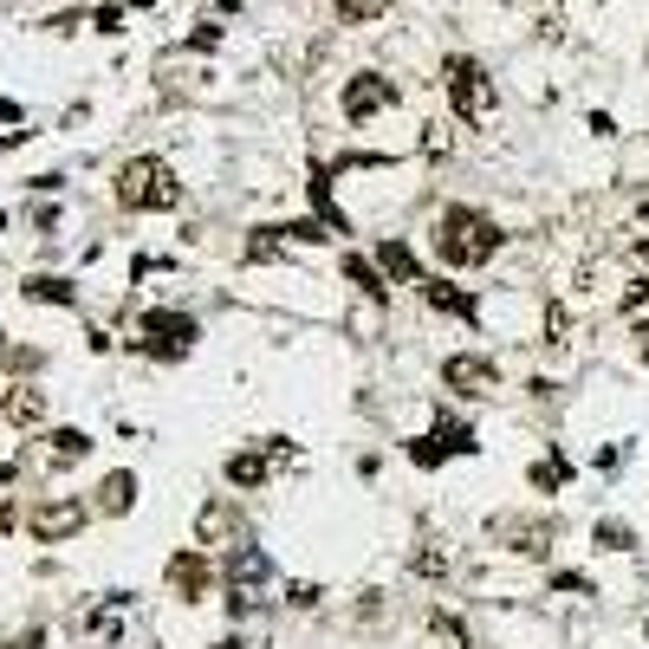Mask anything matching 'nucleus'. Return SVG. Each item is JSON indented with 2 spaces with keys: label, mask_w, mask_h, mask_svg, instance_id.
<instances>
[{
  "label": "nucleus",
  "mask_w": 649,
  "mask_h": 649,
  "mask_svg": "<svg viewBox=\"0 0 649 649\" xmlns=\"http://www.w3.org/2000/svg\"><path fill=\"white\" fill-rule=\"evenodd\" d=\"M501 221L481 215V209H468V202H448L441 215H435V254H441V267H488L494 254H501Z\"/></svg>",
  "instance_id": "1"
},
{
  "label": "nucleus",
  "mask_w": 649,
  "mask_h": 649,
  "mask_svg": "<svg viewBox=\"0 0 649 649\" xmlns=\"http://www.w3.org/2000/svg\"><path fill=\"white\" fill-rule=\"evenodd\" d=\"M441 85H448V111H455L461 124L488 131V124L501 118V91H494V78H488V66H481V59L448 53V59H441Z\"/></svg>",
  "instance_id": "2"
},
{
  "label": "nucleus",
  "mask_w": 649,
  "mask_h": 649,
  "mask_svg": "<svg viewBox=\"0 0 649 649\" xmlns=\"http://www.w3.org/2000/svg\"><path fill=\"white\" fill-rule=\"evenodd\" d=\"M118 202L137 215H163V209H182V182L163 156H131L118 169Z\"/></svg>",
  "instance_id": "3"
},
{
  "label": "nucleus",
  "mask_w": 649,
  "mask_h": 649,
  "mask_svg": "<svg viewBox=\"0 0 649 649\" xmlns=\"http://www.w3.org/2000/svg\"><path fill=\"white\" fill-rule=\"evenodd\" d=\"M221 578H227V617H234V624H240V617H254L260 604H273V559H267L254 539L227 552Z\"/></svg>",
  "instance_id": "4"
},
{
  "label": "nucleus",
  "mask_w": 649,
  "mask_h": 649,
  "mask_svg": "<svg viewBox=\"0 0 649 649\" xmlns=\"http://www.w3.org/2000/svg\"><path fill=\"white\" fill-rule=\"evenodd\" d=\"M195 338H202V325L189 318V312H169V305H149L144 318H137V351L156 363H176V358H189L195 351Z\"/></svg>",
  "instance_id": "5"
},
{
  "label": "nucleus",
  "mask_w": 649,
  "mask_h": 649,
  "mask_svg": "<svg viewBox=\"0 0 649 649\" xmlns=\"http://www.w3.org/2000/svg\"><path fill=\"white\" fill-rule=\"evenodd\" d=\"M488 533L501 539V552H513V559H539L546 546H559V519H546V513H494Z\"/></svg>",
  "instance_id": "6"
},
{
  "label": "nucleus",
  "mask_w": 649,
  "mask_h": 649,
  "mask_svg": "<svg viewBox=\"0 0 649 649\" xmlns=\"http://www.w3.org/2000/svg\"><path fill=\"white\" fill-rule=\"evenodd\" d=\"M195 546H202V552H234V546H247V519H240V501H234V494L202 501V513H195Z\"/></svg>",
  "instance_id": "7"
},
{
  "label": "nucleus",
  "mask_w": 649,
  "mask_h": 649,
  "mask_svg": "<svg viewBox=\"0 0 649 649\" xmlns=\"http://www.w3.org/2000/svg\"><path fill=\"white\" fill-rule=\"evenodd\" d=\"M85 519H91L85 501H72V494H46V501L26 513V533H33L40 546H66L72 533H85Z\"/></svg>",
  "instance_id": "8"
},
{
  "label": "nucleus",
  "mask_w": 649,
  "mask_h": 649,
  "mask_svg": "<svg viewBox=\"0 0 649 649\" xmlns=\"http://www.w3.org/2000/svg\"><path fill=\"white\" fill-rule=\"evenodd\" d=\"M441 383L455 396H468V403H488V396H501V363L481 358V351H455V358L441 363Z\"/></svg>",
  "instance_id": "9"
},
{
  "label": "nucleus",
  "mask_w": 649,
  "mask_h": 649,
  "mask_svg": "<svg viewBox=\"0 0 649 649\" xmlns=\"http://www.w3.org/2000/svg\"><path fill=\"white\" fill-rule=\"evenodd\" d=\"M390 104H396V78H383V72L345 78V118H351V124H370V118L390 111Z\"/></svg>",
  "instance_id": "10"
},
{
  "label": "nucleus",
  "mask_w": 649,
  "mask_h": 649,
  "mask_svg": "<svg viewBox=\"0 0 649 649\" xmlns=\"http://www.w3.org/2000/svg\"><path fill=\"white\" fill-rule=\"evenodd\" d=\"M209 584H215V559H209L202 546H189V552H176V559H169V597L202 604V597H209Z\"/></svg>",
  "instance_id": "11"
},
{
  "label": "nucleus",
  "mask_w": 649,
  "mask_h": 649,
  "mask_svg": "<svg viewBox=\"0 0 649 649\" xmlns=\"http://www.w3.org/2000/svg\"><path fill=\"white\" fill-rule=\"evenodd\" d=\"M370 260H377V273H383L390 287H416V280H423V267H416V254H410V240H396V234H383Z\"/></svg>",
  "instance_id": "12"
},
{
  "label": "nucleus",
  "mask_w": 649,
  "mask_h": 649,
  "mask_svg": "<svg viewBox=\"0 0 649 649\" xmlns=\"http://www.w3.org/2000/svg\"><path fill=\"white\" fill-rule=\"evenodd\" d=\"M221 474H227V488H240V494H254V488H267V481H273V461H267V448L254 441V448H240V455H227V461H221Z\"/></svg>",
  "instance_id": "13"
},
{
  "label": "nucleus",
  "mask_w": 649,
  "mask_h": 649,
  "mask_svg": "<svg viewBox=\"0 0 649 649\" xmlns=\"http://www.w3.org/2000/svg\"><path fill=\"white\" fill-rule=\"evenodd\" d=\"M338 273L351 280V292H358V299H377V305H390V280L377 273V260H370V254H338Z\"/></svg>",
  "instance_id": "14"
},
{
  "label": "nucleus",
  "mask_w": 649,
  "mask_h": 649,
  "mask_svg": "<svg viewBox=\"0 0 649 649\" xmlns=\"http://www.w3.org/2000/svg\"><path fill=\"white\" fill-rule=\"evenodd\" d=\"M416 292L429 299L435 312H448V318H481V299H474V292H461V287H448V280H429V273H423Z\"/></svg>",
  "instance_id": "15"
},
{
  "label": "nucleus",
  "mask_w": 649,
  "mask_h": 649,
  "mask_svg": "<svg viewBox=\"0 0 649 649\" xmlns=\"http://www.w3.org/2000/svg\"><path fill=\"white\" fill-rule=\"evenodd\" d=\"M0 416H7L13 429H33V423H46V390H33V383H13V390H7V403H0Z\"/></svg>",
  "instance_id": "16"
},
{
  "label": "nucleus",
  "mask_w": 649,
  "mask_h": 649,
  "mask_svg": "<svg viewBox=\"0 0 649 649\" xmlns=\"http://www.w3.org/2000/svg\"><path fill=\"white\" fill-rule=\"evenodd\" d=\"M85 455H91V435L85 429H53L46 435V461H53V468H72V461H85Z\"/></svg>",
  "instance_id": "17"
},
{
  "label": "nucleus",
  "mask_w": 649,
  "mask_h": 649,
  "mask_svg": "<svg viewBox=\"0 0 649 649\" xmlns=\"http://www.w3.org/2000/svg\"><path fill=\"white\" fill-rule=\"evenodd\" d=\"M526 481H533V488H539V494H559V488H566V481H572V461H566V455H559V448H552V455H539V461H533V468H526Z\"/></svg>",
  "instance_id": "18"
},
{
  "label": "nucleus",
  "mask_w": 649,
  "mask_h": 649,
  "mask_svg": "<svg viewBox=\"0 0 649 649\" xmlns=\"http://www.w3.org/2000/svg\"><path fill=\"white\" fill-rule=\"evenodd\" d=\"M20 292H26V299H40V305H78V287H72V280H59V273H33Z\"/></svg>",
  "instance_id": "19"
},
{
  "label": "nucleus",
  "mask_w": 649,
  "mask_h": 649,
  "mask_svg": "<svg viewBox=\"0 0 649 649\" xmlns=\"http://www.w3.org/2000/svg\"><path fill=\"white\" fill-rule=\"evenodd\" d=\"M591 546L597 552H637V526L630 519H597L591 526Z\"/></svg>",
  "instance_id": "20"
},
{
  "label": "nucleus",
  "mask_w": 649,
  "mask_h": 649,
  "mask_svg": "<svg viewBox=\"0 0 649 649\" xmlns=\"http://www.w3.org/2000/svg\"><path fill=\"white\" fill-rule=\"evenodd\" d=\"M131 506H137V474H104L98 513H131Z\"/></svg>",
  "instance_id": "21"
},
{
  "label": "nucleus",
  "mask_w": 649,
  "mask_h": 649,
  "mask_svg": "<svg viewBox=\"0 0 649 649\" xmlns=\"http://www.w3.org/2000/svg\"><path fill=\"white\" fill-rule=\"evenodd\" d=\"M617 318H624L630 332H644V338H649V280H630V287H624V299H617Z\"/></svg>",
  "instance_id": "22"
},
{
  "label": "nucleus",
  "mask_w": 649,
  "mask_h": 649,
  "mask_svg": "<svg viewBox=\"0 0 649 649\" xmlns=\"http://www.w3.org/2000/svg\"><path fill=\"white\" fill-rule=\"evenodd\" d=\"M448 566H455V559H448L435 539H423V552L410 559V572H416V578H448Z\"/></svg>",
  "instance_id": "23"
},
{
  "label": "nucleus",
  "mask_w": 649,
  "mask_h": 649,
  "mask_svg": "<svg viewBox=\"0 0 649 649\" xmlns=\"http://www.w3.org/2000/svg\"><path fill=\"white\" fill-rule=\"evenodd\" d=\"M429 630H435V637H441L448 649H468V644H474V637H468V624H461L455 611H435V617H429Z\"/></svg>",
  "instance_id": "24"
},
{
  "label": "nucleus",
  "mask_w": 649,
  "mask_h": 649,
  "mask_svg": "<svg viewBox=\"0 0 649 649\" xmlns=\"http://www.w3.org/2000/svg\"><path fill=\"white\" fill-rule=\"evenodd\" d=\"M410 461H416V468H441V461H448V441H441V435H416V441H410Z\"/></svg>",
  "instance_id": "25"
},
{
  "label": "nucleus",
  "mask_w": 649,
  "mask_h": 649,
  "mask_svg": "<svg viewBox=\"0 0 649 649\" xmlns=\"http://www.w3.org/2000/svg\"><path fill=\"white\" fill-rule=\"evenodd\" d=\"M383 312H390V305H377V299H363L358 312H351V332H358V338H377V332H383Z\"/></svg>",
  "instance_id": "26"
},
{
  "label": "nucleus",
  "mask_w": 649,
  "mask_h": 649,
  "mask_svg": "<svg viewBox=\"0 0 649 649\" xmlns=\"http://www.w3.org/2000/svg\"><path fill=\"white\" fill-rule=\"evenodd\" d=\"M546 591H566V597H597V584H591L584 572H552V578H546Z\"/></svg>",
  "instance_id": "27"
},
{
  "label": "nucleus",
  "mask_w": 649,
  "mask_h": 649,
  "mask_svg": "<svg viewBox=\"0 0 649 649\" xmlns=\"http://www.w3.org/2000/svg\"><path fill=\"white\" fill-rule=\"evenodd\" d=\"M287 604H292V611H318V604H325V591L305 578V584H292V591H287Z\"/></svg>",
  "instance_id": "28"
},
{
  "label": "nucleus",
  "mask_w": 649,
  "mask_h": 649,
  "mask_svg": "<svg viewBox=\"0 0 649 649\" xmlns=\"http://www.w3.org/2000/svg\"><path fill=\"white\" fill-rule=\"evenodd\" d=\"M591 468H597V474H617V468H624V448H617V441H611V448H597V455H591Z\"/></svg>",
  "instance_id": "29"
},
{
  "label": "nucleus",
  "mask_w": 649,
  "mask_h": 649,
  "mask_svg": "<svg viewBox=\"0 0 649 649\" xmlns=\"http://www.w3.org/2000/svg\"><path fill=\"white\" fill-rule=\"evenodd\" d=\"M91 26H98V33H124V7H98Z\"/></svg>",
  "instance_id": "30"
},
{
  "label": "nucleus",
  "mask_w": 649,
  "mask_h": 649,
  "mask_svg": "<svg viewBox=\"0 0 649 649\" xmlns=\"http://www.w3.org/2000/svg\"><path fill=\"white\" fill-rule=\"evenodd\" d=\"M7 649H46V637H40V630H20V637H13Z\"/></svg>",
  "instance_id": "31"
},
{
  "label": "nucleus",
  "mask_w": 649,
  "mask_h": 649,
  "mask_svg": "<svg viewBox=\"0 0 649 649\" xmlns=\"http://www.w3.org/2000/svg\"><path fill=\"white\" fill-rule=\"evenodd\" d=\"M0 124H20V104H7V98H0Z\"/></svg>",
  "instance_id": "32"
},
{
  "label": "nucleus",
  "mask_w": 649,
  "mask_h": 649,
  "mask_svg": "<svg viewBox=\"0 0 649 649\" xmlns=\"http://www.w3.org/2000/svg\"><path fill=\"white\" fill-rule=\"evenodd\" d=\"M209 649H254L247 637H221V644H209Z\"/></svg>",
  "instance_id": "33"
},
{
  "label": "nucleus",
  "mask_w": 649,
  "mask_h": 649,
  "mask_svg": "<svg viewBox=\"0 0 649 649\" xmlns=\"http://www.w3.org/2000/svg\"><path fill=\"white\" fill-rule=\"evenodd\" d=\"M644 363H649V345H644Z\"/></svg>",
  "instance_id": "34"
}]
</instances>
